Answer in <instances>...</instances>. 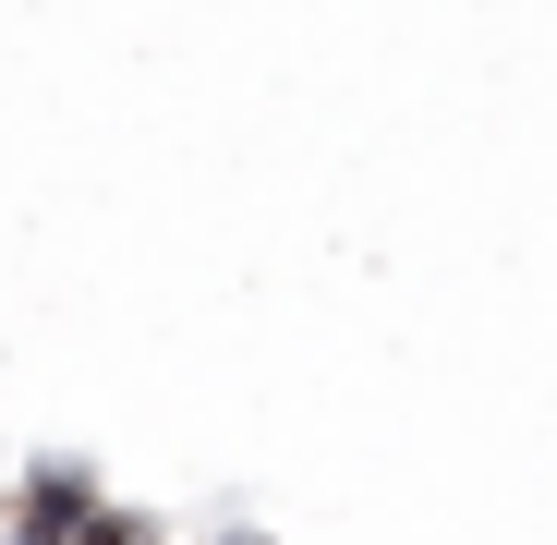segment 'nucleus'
Wrapping results in <instances>:
<instances>
[{"label": "nucleus", "mask_w": 557, "mask_h": 545, "mask_svg": "<svg viewBox=\"0 0 557 545\" xmlns=\"http://www.w3.org/2000/svg\"><path fill=\"white\" fill-rule=\"evenodd\" d=\"M85 545H158V533H146L134 509H98V521H85Z\"/></svg>", "instance_id": "f03ea898"}, {"label": "nucleus", "mask_w": 557, "mask_h": 545, "mask_svg": "<svg viewBox=\"0 0 557 545\" xmlns=\"http://www.w3.org/2000/svg\"><path fill=\"white\" fill-rule=\"evenodd\" d=\"M85 521H98V473H85V461H37L13 545H85Z\"/></svg>", "instance_id": "f257e3e1"}]
</instances>
